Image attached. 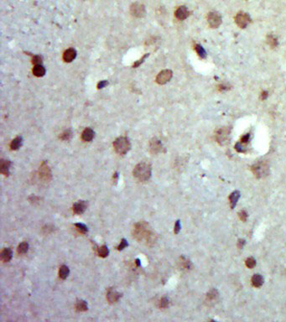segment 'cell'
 Returning a JSON list of instances; mask_svg holds the SVG:
<instances>
[{"label":"cell","mask_w":286,"mask_h":322,"mask_svg":"<svg viewBox=\"0 0 286 322\" xmlns=\"http://www.w3.org/2000/svg\"><path fill=\"white\" fill-rule=\"evenodd\" d=\"M136 264L138 266H140V263H139V259H136Z\"/></svg>","instance_id":"cell-45"},{"label":"cell","mask_w":286,"mask_h":322,"mask_svg":"<svg viewBox=\"0 0 286 322\" xmlns=\"http://www.w3.org/2000/svg\"><path fill=\"white\" fill-rule=\"evenodd\" d=\"M251 281H252V284L254 287L259 288L264 284V278L260 274H254L251 279Z\"/></svg>","instance_id":"cell-20"},{"label":"cell","mask_w":286,"mask_h":322,"mask_svg":"<svg viewBox=\"0 0 286 322\" xmlns=\"http://www.w3.org/2000/svg\"><path fill=\"white\" fill-rule=\"evenodd\" d=\"M75 227H76V230L80 232V233H82V234H86L87 232H88V228L85 224L83 223H76L75 224Z\"/></svg>","instance_id":"cell-29"},{"label":"cell","mask_w":286,"mask_h":322,"mask_svg":"<svg viewBox=\"0 0 286 322\" xmlns=\"http://www.w3.org/2000/svg\"><path fill=\"white\" fill-rule=\"evenodd\" d=\"M72 136V132L71 129H66L63 133H62L61 135H60V138L64 140V141H67V140H70Z\"/></svg>","instance_id":"cell-28"},{"label":"cell","mask_w":286,"mask_h":322,"mask_svg":"<svg viewBox=\"0 0 286 322\" xmlns=\"http://www.w3.org/2000/svg\"><path fill=\"white\" fill-rule=\"evenodd\" d=\"M133 173H134V177L138 181L145 182V181H148L151 177L152 168L148 163L141 162V163H138L136 166L134 167Z\"/></svg>","instance_id":"cell-2"},{"label":"cell","mask_w":286,"mask_h":322,"mask_svg":"<svg viewBox=\"0 0 286 322\" xmlns=\"http://www.w3.org/2000/svg\"><path fill=\"white\" fill-rule=\"evenodd\" d=\"M267 96H268V92H267V91H264L263 94H262V99L264 100L265 98H267Z\"/></svg>","instance_id":"cell-44"},{"label":"cell","mask_w":286,"mask_h":322,"mask_svg":"<svg viewBox=\"0 0 286 322\" xmlns=\"http://www.w3.org/2000/svg\"><path fill=\"white\" fill-rule=\"evenodd\" d=\"M246 265L248 268H253L256 266V260L254 259V257H248L246 260Z\"/></svg>","instance_id":"cell-33"},{"label":"cell","mask_w":286,"mask_h":322,"mask_svg":"<svg viewBox=\"0 0 286 322\" xmlns=\"http://www.w3.org/2000/svg\"><path fill=\"white\" fill-rule=\"evenodd\" d=\"M228 135H229V131L227 128H221L216 135L217 142H219L220 144H224L228 140Z\"/></svg>","instance_id":"cell-15"},{"label":"cell","mask_w":286,"mask_h":322,"mask_svg":"<svg viewBox=\"0 0 286 322\" xmlns=\"http://www.w3.org/2000/svg\"><path fill=\"white\" fill-rule=\"evenodd\" d=\"M267 42H268V45L273 48L276 47V46L278 45V40H277V39H276L274 35H268V37H267Z\"/></svg>","instance_id":"cell-31"},{"label":"cell","mask_w":286,"mask_h":322,"mask_svg":"<svg viewBox=\"0 0 286 322\" xmlns=\"http://www.w3.org/2000/svg\"><path fill=\"white\" fill-rule=\"evenodd\" d=\"M181 263H182V267L184 268L188 269V268H191V262L186 260L185 257H182V262H181Z\"/></svg>","instance_id":"cell-37"},{"label":"cell","mask_w":286,"mask_h":322,"mask_svg":"<svg viewBox=\"0 0 286 322\" xmlns=\"http://www.w3.org/2000/svg\"><path fill=\"white\" fill-rule=\"evenodd\" d=\"M10 164L11 162L9 160H4V159L1 160V165H0L1 173L4 174V175L8 176V175L9 174V167H10Z\"/></svg>","instance_id":"cell-18"},{"label":"cell","mask_w":286,"mask_h":322,"mask_svg":"<svg viewBox=\"0 0 286 322\" xmlns=\"http://www.w3.org/2000/svg\"><path fill=\"white\" fill-rule=\"evenodd\" d=\"M12 257H13V252L10 248L8 247H6L4 248L2 252H1V259L2 261H4V263H8L12 259Z\"/></svg>","instance_id":"cell-17"},{"label":"cell","mask_w":286,"mask_h":322,"mask_svg":"<svg viewBox=\"0 0 286 322\" xmlns=\"http://www.w3.org/2000/svg\"><path fill=\"white\" fill-rule=\"evenodd\" d=\"M87 208V203L85 201H79L73 205V211L77 215L82 214Z\"/></svg>","instance_id":"cell-12"},{"label":"cell","mask_w":286,"mask_h":322,"mask_svg":"<svg viewBox=\"0 0 286 322\" xmlns=\"http://www.w3.org/2000/svg\"><path fill=\"white\" fill-rule=\"evenodd\" d=\"M32 62L35 65H40V64H41V63H42V58H41V56H40V55H35V56L33 57Z\"/></svg>","instance_id":"cell-36"},{"label":"cell","mask_w":286,"mask_h":322,"mask_svg":"<svg viewBox=\"0 0 286 322\" xmlns=\"http://www.w3.org/2000/svg\"><path fill=\"white\" fill-rule=\"evenodd\" d=\"M28 250H29V243L27 242H24V243H21L18 245V248H17V252H18V254H23L27 253Z\"/></svg>","instance_id":"cell-26"},{"label":"cell","mask_w":286,"mask_h":322,"mask_svg":"<svg viewBox=\"0 0 286 322\" xmlns=\"http://www.w3.org/2000/svg\"><path fill=\"white\" fill-rule=\"evenodd\" d=\"M235 22L237 25L239 26L240 28H246L250 22H251V18L247 13H243L240 12L235 17Z\"/></svg>","instance_id":"cell-6"},{"label":"cell","mask_w":286,"mask_h":322,"mask_svg":"<svg viewBox=\"0 0 286 322\" xmlns=\"http://www.w3.org/2000/svg\"><path fill=\"white\" fill-rule=\"evenodd\" d=\"M244 244H245V241H244V240H243V239H240V240H238V246L239 248H243V247Z\"/></svg>","instance_id":"cell-42"},{"label":"cell","mask_w":286,"mask_h":322,"mask_svg":"<svg viewBox=\"0 0 286 322\" xmlns=\"http://www.w3.org/2000/svg\"><path fill=\"white\" fill-rule=\"evenodd\" d=\"M108 84V81H105V80H104V81H101L98 84V89H101V88L105 87Z\"/></svg>","instance_id":"cell-41"},{"label":"cell","mask_w":286,"mask_h":322,"mask_svg":"<svg viewBox=\"0 0 286 322\" xmlns=\"http://www.w3.org/2000/svg\"><path fill=\"white\" fill-rule=\"evenodd\" d=\"M173 76V72L170 70H163L158 74L156 77V82L159 85H164L167 83Z\"/></svg>","instance_id":"cell-8"},{"label":"cell","mask_w":286,"mask_h":322,"mask_svg":"<svg viewBox=\"0 0 286 322\" xmlns=\"http://www.w3.org/2000/svg\"><path fill=\"white\" fill-rule=\"evenodd\" d=\"M95 133L90 128H87L81 134V138L85 142H91L94 138Z\"/></svg>","instance_id":"cell-16"},{"label":"cell","mask_w":286,"mask_h":322,"mask_svg":"<svg viewBox=\"0 0 286 322\" xmlns=\"http://www.w3.org/2000/svg\"><path fill=\"white\" fill-rule=\"evenodd\" d=\"M195 50H196V53L198 54L201 58H205L206 55H207V53H206V51L203 49V47L200 45H195Z\"/></svg>","instance_id":"cell-30"},{"label":"cell","mask_w":286,"mask_h":322,"mask_svg":"<svg viewBox=\"0 0 286 322\" xmlns=\"http://www.w3.org/2000/svg\"><path fill=\"white\" fill-rule=\"evenodd\" d=\"M163 144L157 138H153L149 142V149L153 154H159L163 150Z\"/></svg>","instance_id":"cell-10"},{"label":"cell","mask_w":286,"mask_h":322,"mask_svg":"<svg viewBox=\"0 0 286 322\" xmlns=\"http://www.w3.org/2000/svg\"><path fill=\"white\" fill-rule=\"evenodd\" d=\"M76 310L79 312L87 311L88 310L87 302L83 300H78L76 303Z\"/></svg>","instance_id":"cell-21"},{"label":"cell","mask_w":286,"mask_h":322,"mask_svg":"<svg viewBox=\"0 0 286 322\" xmlns=\"http://www.w3.org/2000/svg\"><path fill=\"white\" fill-rule=\"evenodd\" d=\"M175 17L180 19V20H184L185 18H187L189 16V11L187 9V8L185 7V6H181L179 7L175 11Z\"/></svg>","instance_id":"cell-13"},{"label":"cell","mask_w":286,"mask_h":322,"mask_svg":"<svg viewBox=\"0 0 286 322\" xmlns=\"http://www.w3.org/2000/svg\"><path fill=\"white\" fill-rule=\"evenodd\" d=\"M207 22L210 27L217 28L221 24V16L216 12H211L207 15Z\"/></svg>","instance_id":"cell-9"},{"label":"cell","mask_w":286,"mask_h":322,"mask_svg":"<svg viewBox=\"0 0 286 322\" xmlns=\"http://www.w3.org/2000/svg\"><path fill=\"white\" fill-rule=\"evenodd\" d=\"M252 170L257 178H262L266 176L268 173V167L264 162H259L252 167Z\"/></svg>","instance_id":"cell-4"},{"label":"cell","mask_w":286,"mask_h":322,"mask_svg":"<svg viewBox=\"0 0 286 322\" xmlns=\"http://www.w3.org/2000/svg\"><path fill=\"white\" fill-rule=\"evenodd\" d=\"M239 218L242 220L243 221H247V218H248V213H247V211H241L240 212H239Z\"/></svg>","instance_id":"cell-35"},{"label":"cell","mask_w":286,"mask_h":322,"mask_svg":"<svg viewBox=\"0 0 286 322\" xmlns=\"http://www.w3.org/2000/svg\"><path fill=\"white\" fill-rule=\"evenodd\" d=\"M39 174H40V178L42 181H50L51 180V178H52L51 170L45 161H44L43 163L41 164L40 170H39Z\"/></svg>","instance_id":"cell-7"},{"label":"cell","mask_w":286,"mask_h":322,"mask_svg":"<svg viewBox=\"0 0 286 322\" xmlns=\"http://www.w3.org/2000/svg\"><path fill=\"white\" fill-rule=\"evenodd\" d=\"M131 15L136 18H144L146 15V8L144 4L140 3H134L130 7Z\"/></svg>","instance_id":"cell-5"},{"label":"cell","mask_w":286,"mask_h":322,"mask_svg":"<svg viewBox=\"0 0 286 322\" xmlns=\"http://www.w3.org/2000/svg\"><path fill=\"white\" fill-rule=\"evenodd\" d=\"M33 74L35 76H37V77H41V76H43L45 74V69L41 64L35 65L34 69H33Z\"/></svg>","instance_id":"cell-19"},{"label":"cell","mask_w":286,"mask_h":322,"mask_svg":"<svg viewBox=\"0 0 286 322\" xmlns=\"http://www.w3.org/2000/svg\"><path fill=\"white\" fill-rule=\"evenodd\" d=\"M76 56V51L73 48L67 49L63 54V60L65 62H72L75 60Z\"/></svg>","instance_id":"cell-14"},{"label":"cell","mask_w":286,"mask_h":322,"mask_svg":"<svg viewBox=\"0 0 286 322\" xmlns=\"http://www.w3.org/2000/svg\"><path fill=\"white\" fill-rule=\"evenodd\" d=\"M128 246V243L127 240L123 238L121 240V243H119V245L118 246V251H122V250L124 249L125 247H127Z\"/></svg>","instance_id":"cell-34"},{"label":"cell","mask_w":286,"mask_h":322,"mask_svg":"<svg viewBox=\"0 0 286 322\" xmlns=\"http://www.w3.org/2000/svg\"><path fill=\"white\" fill-rule=\"evenodd\" d=\"M121 297H122V294L118 293V291L113 290L112 288H109L107 291V300L111 304L117 303Z\"/></svg>","instance_id":"cell-11"},{"label":"cell","mask_w":286,"mask_h":322,"mask_svg":"<svg viewBox=\"0 0 286 322\" xmlns=\"http://www.w3.org/2000/svg\"><path fill=\"white\" fill-rule=\"evenodd\" d=\"M22 143H23V138L22 137H16L14 138L10 144V148L12 150H17L21 147Z\"/></svg>","instance_id":"cell-22"},{"label":"cell","mask_w":286,"mask_h":322,"mask_svg":"<svg viewBox=\"0 0 286 322\" xmlns=\"http://www.w3.org/2000/svg\"><path fill=\"white\" fill-rule=\"evenodd\" d=\"M70 274V269L67 266L65 265H62V267L60 268V270H59V276L62 279H65L68 275Z\"/></svg>","instance_id":"cell-24"},{"label":"cell","mask_w":286,"mask_h":322,"mask_svg":"<svg viewBox=\"0 0 286 322\" xmlns=\"http://www.w3.org/2000/svg\"><path fill=\"white\" fill-rule=\"evenodd\" d=\"M239 197H240V192L236 191L232 192V194L229 196V199H230V202H231V208L233 209L234 207L237 205V202L238 201Z\"/></svg>","instance_id":"cell-23"},{"label":"cell","mask_w":286,"mask_h":322,"mask_svg":"<svg viewBox=\"0 0 286 322\" xmlns=\"http://www.w3.org/2000/svg\"><path fill=\"white\" fill-rule=\"evenodd\" d=\"M98 254L101 257H108L109 254L108 247L106 246V245L99 247L98 248Z\"/></svg>","instance_id":"cell-25"},{"label":"cell","mask_w":286,"mask_h":322,"mask_svg":"<svg viewBox=\"0 0 286 322\" xmlns=\"http://www.w3.org/2000/svg\"><path fill=\"white\" fill-rule=\"evenodd\" d=\"M217 297H218V292H217V290H215V289L211 290L207 294V300L209 301H213L215 300H217Z\"/></svg>","instance_id":"cell-27"},{"label":"cell","mask_w":286,"mask_h":322,"mask_svg":"<svg viewBox=\"0 0 286 322\" xmlns=\"http://www.w3.org/2000/svg\"><path fill=\"white\" fill-rule=\"evenodd\" d=\"M118 181V173H115V174H113V182L116 184Z\"/></svg>","instance_id":"cell-43"},{"label":"cell","mask_w":286,"mask_h":322,"mask_svg":"<svg viewBox=\"0 0 286 322\" xmlns=\"http://www.w3.org/2000/svg\"><path fill=\"white\" fill-rule=\"evenodd\" d=\"M148 56V54H145L143 57H142L140 60H138V61L137 62H135V64H134V67H138V66H139L140 65V64H142L143 62H144V61H145V59L147 58Z\"/></svg>","instance_id":"cell-38"},{"label":"cell","mask_w":286,"mask_h":322,"mask_svg":"<svg viewBox=\"0 0 286 322\" xmlns=\"http://www.w3.org/2000/svg\"><path fill=\"white\" fill-rule=\"evenodd\" d=\"M249 139H250V135H249V134H246V135H244V136L242 137V138H241V143H242V144H247V143H248Z\"/></svg>","instance_id":"cell-40"},{"label":"cell","mask_w":286,"mask_h":322,"mask_svg":"<svg viewBox=\"0 0 286 322\" xmlns=\"http://www.w3.org/2000/svg\"><path fill=\"white\" fill-rule=\"evenodd\" d=\"M134 237L138 242L145 243L147 245H153L156 242V235L149 225L145 221H139L134 227Z\"/></svg>","instance_id":"cell-1"},{"label":"cell","mask_w":286,"mask_h":322,"mask_svg":"<svg viewBox=\"0 0 286 322\" xmlns=\"http://www.w3.org/2000/svg\"><path fill=\"white\" fill-rule=\"evenodd\" d=\"M114 149L119 154H127L131 148V144L127 137H119L115 139L113 143Z\"/></svg>","instance_id":"cell-3"},{"label":"cell","mask_w":286,"mask_h":322,"mask_svg":"<svg viewBox=\"0 0 286 322\" xmlns=\"http://www.w3.org/2000/svg\"><path fill=\"white\" fill-rule=\"evenodd\" d=\"M181 222H180V221H176L175 224V229H174L175 233V234L179 233L180 231H181Z\"/></svg>","instance_id":"cell-39"},{"label":"cell","mask_w":286,"mask_h":322,"mask_svg":"<svg viewBox=\"0 0 286 322\" xmlns=\"http://www.w3.org/2000/svg\"><path fill=\"white\" fill-rule=\"evenodd\" d=\"M169 304H170V301H169V299L167 297H163L160 299V300L159 302V307L160 309H165L169 306Z\"/></svg>","instance_id":"cell-32"}]
</instances>
